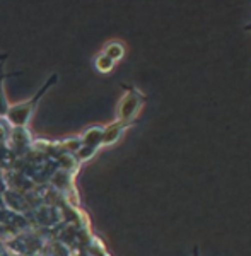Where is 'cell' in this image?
<instances>
[{
    "mask_svg": "<svg viewBox=\"0 0 251 256\" xmlns=\"http://www.w3.org/2000/svg\"><path fill=\"white\" fill-rule=\"evenodd\" d=\"M113 65H114V62L108 58L104 53H101V56L96 60V67L98 70H101V72H110V70L113 68Z\"/></svg>",
    "mask_w": 251,
    "mask_h": 256,
    "instance_id": "obj_4",
    "label": "cell"
},
{
    "mask_svg": "<svg viewBox=\"0 0 251 256\" xmlns=\"http://www.w3.org/2000/svg\"><path fill=\"white\" fill-rule=\"evenodd\" d=\"M2 79L4 77H0V116L7 114V111H9V104H7L6 96H4V90H2Z\"/></svg>",
    "mask_w": 251,
    "mask_h": 256,
    "instance_id": "obj_5",
    "label": "cell"
},
{
    "mask_svg": "<svg viewBox=\"0 0 251 256\" xmlns=\"http://www.w3.org/2000/svg\"><path fill=\"white\" fill-rule=\"evenodd\" d=\"M104 53L108 58H111L113 62H116V60H120L122 56H123V53H125V50H123V46L120 43H111V44H108V46L104 48Z\"/></svg>",
    "mask_w": 251,
    "mask_h": 256,
    "instance_id": "obj_3",
    "label": "cell"
},
{
    "mask_svg": "<svg viewBox=\"0 0 251 256\" xmlns=\"http://www.w3.org/2000/svg\"><path fill=\"white\" fill-rule=\"evenodd\" d=\"M142 101H144V98L137 92V90L128 89L126 96L122 99L120 108H118V118H120V122L130 123L128 120L135 118V114L138 113V110H140V106H142Z\"/></svg>",
    "mask_w": 251,
    "mask_h": 256,
    "instance_id": "obj_2",
    "label": "cell"
},
{
    "mask_svg": "<svg viewBox=\"0 0 251 256\" xmlns=\"http://www.w3.org/2000/svg\"><path fill=\"white\" fill-rule=\"evenodd\" d=\"M55 79H56V76H53L52 79L46 82V86H44V88H41V89H40V92L36 94V96L32 98L31 101L20 102V104H16V106H9V111H7L6 116L9 118V122L12 123V125H14V126H24L28 122H30V118H31L32 111H34V108H36V104H38L40 98L43 96L44 90H46V88H48V86H50Z\"/></svg>",
    "mask_w": 251,
    "mask_h": 256,
    "instance_id": "obj_1",
    "label": "cell"
},
{
    "mask_svg": "<svg viewBox=\"0 0 251 256\" xmlns=\"http://www.w3.org/2000/svg\"><path fill=\"white\" fill-rule=\"evenodd\" d=\"M195 256H198V248H195Z\"/></svg>",
    "mask_w": 251,
    "mask_h": 256,
    "instance_id": "obj_6",
    "label": "cell"
}]
</instances>
